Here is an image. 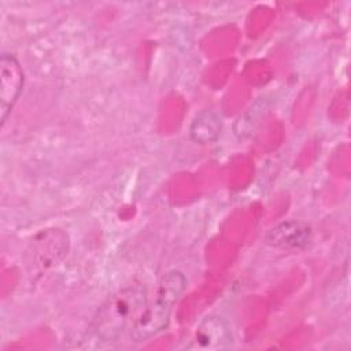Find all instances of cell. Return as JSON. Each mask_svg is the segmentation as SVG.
Returning <instances> with one entry per match:
<instances>
[{
    "instance_id": "1",
    "label": "cell",
    "mask_w": 351,
    "mask_h": 351,
    "mask_svg": "<svg viewBox=\"0 0 351 351\" xmlns=\"http://www.w3.org/2000/svg\"><path fill=\"white\" fill-rule=\"evenodd\" d=\"M147 302L148 291L141 282H132L118 289L97 308L92 321V332L101 341L119 340L129 333Z\"/></svg>"
},
{
    "instance_id": "2",
    "label": "cell",
    "mask_w": 351,
    "mask_h": 351,
    "mask_svg": "<svg viewBox=\"0 0 351 351\" xmlns=\"http://www.w3.org/2000/svg\"><path fill=\"white\" fill-rule=\"evenodd\" d=\"M186 287L185 276L178 270H170L162 276L155 295L141 311L140 317L129 330V339L134 343L147 341L169 325L173 306L177 303Z\"/></svg>"
},
{
    "instance_id": "3",
    "label": "cell",
    "mask_w": 351,
    "mask_h": 351,
    "mask_svg": "<svg viewBox=\"0 0 351 351\" xmlns=\"http://www.w3.org/2000/svg\"><path fill=\"white\" fill-rule=\"evenodd\" d=\"M23 88V71L12 53L0 56V123L4 125Z\"/></svg>"
},
{
    "instance_id": "4",
    "label": "cell",
    "mask_w": 351,
    "mask_h": 351,
    "mask_svg": "<svg viewBox=\"0 0 351 351\" xmlns=\"http://www.w3.org/2000/svg\"><path fill=\"white\" fill-rule=\"evenodd\" d=\"M233 343V333L229 322L219 315H207L195 330L191 348L223 350Z\"/></svg>"
},
{
    "instance_id": "5",
    "label": "cell",
    "mask_w": 351,
    "mask_h": 351,
    "mask_svg": "<svg viewBox=\"0 0 351 351\" xmlns=\"http://www.w3.org/2000/svg\"><path fill=\"white\" fill-rule=\"evenodd\" d=\"M311 228L296 219L274 225L265 234L266 244L281 250H304L311 243Z\"/></svg>"
},
{
    "instance_id": "6",
    "label": "cell",
    "mask_w": 351,
    "mask_h": 351,
    "mask_svg": "<svg viewBox=\"0 0 351 351\" xmlns=\"http://www.w3.org/2000/svg\"><path fill=\"white\" fill-rule=\"evenodd\" d=\"M222 130V119L213 110L200 111L189 125V137L196 144L214 143Z\"/></svg>"
}]
</instances>
